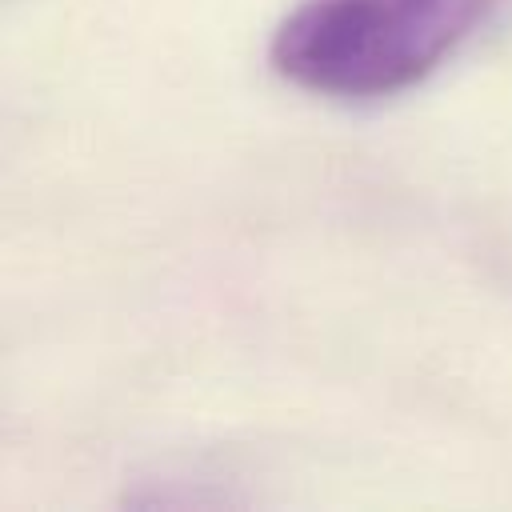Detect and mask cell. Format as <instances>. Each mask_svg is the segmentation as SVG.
Wrapping results in <instances>:
<instances>
[{"instance_id":"obj_1","label":"cell","mask_w":512,"mask_h":512,"mask_svg":"<svg viewBox=\"0 0 512 512\" xmlns=\"http://www.w3.org/2000/svg\"><path fill=\"white\" fill-rule=\"evenodd\" d=\"M500 0H304L268 40V64L300 92L384 100L424 84Z\"/></svg>"}]
</instances>
